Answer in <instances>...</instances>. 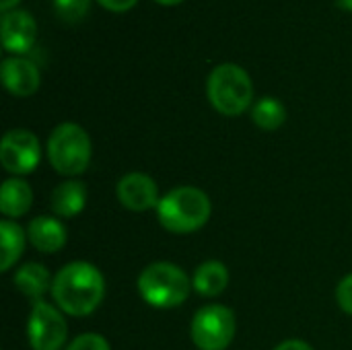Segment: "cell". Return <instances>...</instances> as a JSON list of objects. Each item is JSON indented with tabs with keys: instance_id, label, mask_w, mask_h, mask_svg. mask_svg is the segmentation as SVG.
<instances>
[{
	"instance_id": "6da1fadb",
	"label": "cell",
	"mask_w": 352,
	"mask_h": 350,
	"mask_svg": "<svg viewBox=\"0 0 352 350\" xmlns=\"http://www.w3.org/2000/svg\"><path fill=\"white\" fill-rule=\"evenodd\" d=\"M105 281L103 274L89 262L66 264L52 283V297L60 311L85 318L91 316L103 301Z\"/></svg>"
},
{
	"instance_id": "7a4b0ae2",
	"label": "cell",
	"mask_w": 352,
	"mask_h": 350,
	"mask_svg": "<svg viewBox=\"0 0 352 350\" xmlns=\"http://www.w3.org/2000/svg\"><path fill=\"white\" fill-rule=\"evenodd\" d=\"M212 212L210 198L194 188V186H182L171 190L159 200L157 217L161 227H165L169 233L186 235L202 229Z\"/></svg>"
},
{
	"instance_id": "3957f363",
	"label": "cell",
	"mask_w": 352,
	"mask_h": 350,
	"mask_svg": "<svg viewBox=\"0 0 352 350\" xmlns=\"http://www.w3.org/2000/svg\"><path fill=\"white\" fill-rule=\"evenodd\" d=\"M192 289L188 274L171 262H155L146 266L138 276L140 297L159 309H171L182 305Z\"/></svg>"
},
{
	"instance_id": "277c9868",
	"label": "cell",
	"mask_w": 352,
	"mask_h": 350,
	"mask_svg": "<svg viewBox=\"0 0 352 350\" xmlns=\"http://www.w3.org/2000/svg\"><path fill=\"white\" fill-rule=\"evenodd\" d=\"M208 101L223 116L243 113L254 97L250 74L237 64H221L208 76Z\"/></svg>"
},
{
	"instance_id": "5b68a950",
	"label": "cell",
	"mask_w": 352,
	"mask_h": 350,
	"mask_svg": "<svg viewBox=\"0 0 352 350\" xmlns=\"http://www.w3.org/2000/svg\"><path fill=\"white\" fill-rule=\"evenodd\" d=\"M47 159L62 175H78L91 161V138L78 124L64 122L54 128L47 140Z\"/></svg>"
},
{
	"instance_id": "8992f818",
	"label": "cell",
	"mask_w": 352,
	"mask_h": 350,
	"mask_svg": "<svg viewBox=\"0 0 352 350\" xmlns=\"http://www.w3.org/2000/svg\"><path fill=\"white\" fill-rule=\"evenodd\" d=\"M190 334L198 350H227L235 336V316L225 305H204L196 311Z\"/></svg>"
},
{
	"instance_id": "52a82bcc",
	"label": "cell",
	"mask_w": 352,
	"mask_h": 350,
	"mask_svg": "<svg viewBox=\"0 0 352 350\" xmlns=\"http://www.w3.org/2000/svg\"><path fill=\"white\" fill-rule=\"evenodd\" d=\"M68 326L64 316L45 301H35L27 322V338L33 350H60L66 342Z\"/></svg>"
},
{
	"instance_id": "ba28073f",
	"label": "cell",
	"mask_w": 352,
	"mask_h": 350,
	"mask_svg": "<svg viewBox=\"0 0 352 350\" xmlns=\"http://www.w3.org/2000/svg\"><path fill=\"white\" fill-rule=\"evenodd\" d=\"M41 159L39 140L33 132L16 128L4 134L0 142V163L8 173L25 175L35 171Z\"/></svg>"
},
{
	"instance_id": "9c48e42d",
	"label": "cell",
	"mask_w": 352,
	"mask_h": 350,
	"mask_svg": "<svg viewBox=\"0 0 352 350\" xmlns=\"http://www.w3.org/2000/svg\"><path fill=\"white\" fill-rule=\"evenodd\" d=\"M118 200L134 212L159 206V188L146 173H128L118 184Z\"/></svg>"
},
{
	"instance_id": "30bf717a",
	"label": "cell",
	"mask_w": 352,
	"mask_h": 350,
	"mask_svg": "<svg viewBox=\"0 0 352 350\" xmlns=\"http://www.w3.org/2000/svg\"><path fill=\"white\" fill-rule=\"evenodd\" d=\"M2 43L4 50L23 54L35 43V21L27 10H8L2 14Z\"/></svg>"
},
{
	"instance_id": "8fae6325",
	"label": "cell",
	"mask_w": 352,
	"mask_h": 350,
	"mask_svg": "<svg viewBox=\"0 0 352 350\" xmlns=\"http://www.w3.org/2000/svg\"><path fill=\"white\" fill-rule=\"evenodd\" d=\"M2 83L4 87L16 95V97H27L33 95L39 87V70L37 66L27 60V58H6L2 62Z\"/></svg>"
},
{
	"instance_id": "7c38bea8",
	"label": "cell",
	"mask_w": 352,
	"mask_h": 350,
	"mask_svg": "<svg viewBox=\"0 0 352 350\" xmlns=\"http://www.w3.org/2000/svg\"><path fill=\"white\" fill-rule=\"evenodd\" d=\"M27 237L37 252L56 254L66 243V227L52 217H37L27 227Z\"/></svg>"
},
{
	"instance_id": "4fadbf2b",
	"label": "cell",
	"mask_w": 352,
	"mask_h": 350,
	"mask_svg": "<svg viewBox=\"0 0 352 350\" xmlns=\"http://www.w3.org/2000/svg\"><path fill=\"white\" fill-rule=\"evenodd\" d=\"M33 202V190L25 179L12 177L6 179L0 188V210L8 219L23 217Z\"/></svg>"
},
{
	"instance_id": "5bb4252c",
	"label": "cell",
	"mask_w": 352,
	"mask_h": 350,
	"mask_svg": "<svg viewBox=\"0 0 352 350\" xmlns=\"http://www.w3.org/2000/svg\"><path fill=\"white\" fill-rule=\"evenodd\" d=\"M85 204H87V188L76 179L64 182L52 192V210L62 219L76 217L78 212H82Z\"/></svg>"
},
{
	"instance_id": "9a60e30c",
	"label": "cell",
	"mask_w": 352,
	"mask_h": 350,
	"mask_svg": "<svg viewBox=\"0 0 352 350\" xmlns=\"http://www.w3.org/2000/svg\"><path fill=\"white\" fill-rule=\"evenodd\" d=\"M229 285V270L223 262L219 260H208L200 264L194 272L192 287L196 293L204 297H217L221 295Z\"/></svg>"
},
{
	"instance_id": "2e32d148",
	"label": "cell",
	"mask_w": 352,
	"mask_h": 350,
	"mask_svg": "<svg viewBox=\"0 0 352 350\" xmlns=\"http://www.w3.org/2000/svg\"><path fill=\"white\" fill-rule=\"evenodd\" d=\"M14 287L29 299L41 301V297L45 295V291L50 289V272L43 264L37 262H29L25 266H21L14 274Z\"/></svg>"
},
{
	"instance_id": "e0dca14e",
	"label": "cell",
	"mask_w": 352,
	"mask_h": 350,
	"mask_svg": "<svg viewBox=\"0 0 352 350\" xmlns=\"http://www.w3.org/2000/svg\"><path fill=\"white\" fill-rule=\"evenodd\" d=\"M0 252H2V262H0V270L6 272L12 268V264L21 258L23 250H25V233L23 229L12 223V221H2L0 223Z\"/></svg>"
},
{
	"instance_id": "ac0fdd59",
	"label": "cell",
	"mask_w": 352,
	"mask_h": 350,
	"mask_svg": "<svg viewBox=\"0 0 352 350\" xmlns=\"http://www.w3.org/2000/svg\"><path fill=\"white\" fill-rule=\"evenodd\" d=\"M252 120L262 130H276V128H280L285 124L287 111H285V105L278 99H274V97H262L252 107Z\"/></svg>"
},
{
	"instance_id": "d6986e66",
	"label": "cell",
	"mask_w": 352,
	"mask_h": 350,
	"mask_svg": "<svg viewBox=\"0 0 352 350\" xmlns=\"http://www.w3.org/2000/svg\"><path fill=\"white\" fill-rule=\"evenodd\" d=\"M89 2L91 0H54V8H56V14L62 21L76 23V21H80L87 14Z\"/></svg>"
},
{
	"instance_id": "ffe728a7",
	"label": "cell",
	"mask_w": 352,
	"mask_h": 350,
	"mask_svg": "<svg viewBox=\"0 0 352 350\" xmlns=\"http://www.w3.org/2000/svg\"><path fill=\"white\" fill-rule=\"evenodd\" d=\"M66 350H111L107 340L99 334H80Z\"/></svg>"
},
{
	"instance_id": "44dd1931",
	"label": "cell",
	"mask_w": 352,
	"mask_h": 350,
	"mask_svg": "<svg viewBox=\"0 0 352 350\" xmlns=\"http://www.w3.org/2000/svg\"><path fill=\"white\" fill-rule=\"evenodd\" d=\"M336 299H338V305L344 314L352 316V274L344 276L340 283H338V289H336Z\"/></svg>"
},
{
	"instance_id": "7402d4cb",
	"label": "cell",
	"mask_w": 352,
	"mask_h": 350,
	"mask_svg": "<svg viewBox=\"0 0 352 350\" xmlns=\"http://www.w3.org/2000/svg\"><path fill=\"white\" fill-rule=\"evenodd\" d=\"M99 4H103L105 8H109L113 12H124L128 8H132L136 4V0H99Z\"/></svg>"
},
{
	"instance_id": "603a6c76",
	"label": "cell",
	"mask_w": 352,
	"mask_h": 350,
	"mask_svg": "<svg viewBox=\"0 0 352 350\" xmlns=\"http://www.w3.org/2000/svg\"><path fill=\"white\" fill-rule=\"evenodd\" d=\"M274 350H314L307 342H303V340H285V342H280L278 347Z\"/></svg>"
},
{
	"instance_id": "cb8c5ba5",
	"label": "cell",
	"mask_w": 352,
	"mask_h": 350,
	"mask_svg": "<svg viewBox=\"0 0 352 350\" xmlns=\"http://www.w3.org/2000/svg\"><path fill=\"white\" fill-rule=\"evenodd\" d=\"M16 2H19V0H0V8H2L4 12H8Z\"/></svg>"
},
{
	"instance_id": "d4e9b609",
	"label": "cell",
	"mask_w": 352,
	"mask_h": 350,
	"mask_svg": "<svg viewBox=\"0 0 352 350\" xmlns=\"http://www.w3.org/2000/svg\"><path fill=\"white\" fill-rule=\"evenodd\" d=\"M338 2V6L340 8H344V10H352V0H336Z\"/></svg>"
},
{
	"instance_id": "484cf974",
	"label": "cell",
	"mask_w": 352,
	"mask_h": 350,
	"mask_svg": "<svg viewBox=\"0 0 352 350\" xmlns=\"http://www.w3.org/2000/svg\"><path fill=\"white\" fill-rule=\"evenodd\" d=\"M157 2H161V4H177L182 0H157Z\"/></svg>"
}]
</instances>
